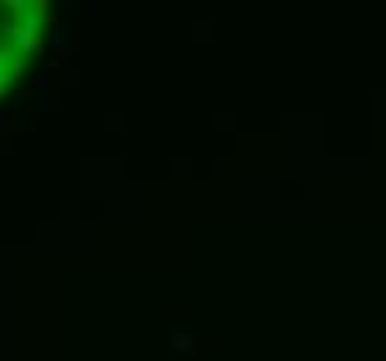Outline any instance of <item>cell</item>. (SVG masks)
<instances>
[{
    "instance_id": "7a4b0ae2",
    "label": "cell",
    "mask_w": 386,
    "mask_h": 361,
    "mask_svg": "<svg viewBox=\"0 0 386 361\" xmlns=\"http://www.w3.org/2000/svg\"><path fill=\"white\" fill-rule=\"evenodd\" d=\"M22 70H25V61H22V58H11V78H14V81H17V78L19 75H22Z\"/></svg>"
},
{
    "instance_id": "277c9868",
    "label": "cell",
    "mask_w": 386,
    "mask_h": 361,
    "mask_svg": "<svg viewBox=\"0 0 386 361\" xmlns=\"http://www.w3.org/2000/svg\"><path fill=\"white\" fill-rule=\"evenodd\" d=\"M47 86V78H36V89H45Z\"/></svg>"
},
{
    "instance_id": "6da1fadb",
    "label": "cell",
    "mask_w": 386,
    "mask_h": 361,
    "mask_svg": "<svg viewBox=\"0 0 386 361\" xmlns=\"http://www.w3.org/2000/svg\"><path fill=\"white\" fill-rule=\"evenodd\" d=\"M170 345L178 353H194V334L187 328H175L173 336H170Z\"/></svg>"
},
{
    "instance_id": "3957f363",
    "label": "cell",
    "mask_w": 386,
    "mask_h": 361,
    "mask_svg": "<svg viewBox=\"0 0 386 361\" xmlns=\"http://www.w3.org/2000/svg\"><path fill=\"white\" fill-rule=\"evenodd\" d=\"M8 58H17L14 56V45H0V64H6Z\"/></svg>"
}]
</instances>
